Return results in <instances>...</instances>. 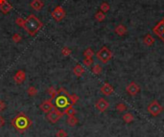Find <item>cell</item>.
Masks as SVG:
<instances>
[{"label": "cell", "instance_id": "obj_1", "mask_svg": "<svg viewBox=\"0 0 164 137\" xmlns=\"http://www.w3.org/2000/svg\"><path fill=\"white\" fill-rule=\"evenodd\" d=\"M42 27H43V23L41 21L39 20L35 14H30V16L24 20V24L22 28H24V30L26 31L31 37H34Z\"/></svg>", "mask_w": 164, "mask_h": 137}, {"label": "cell", "instance_id": "obj_2", "mask_svg": "<svg viewBox=\"0 0 164 137\" xmlns=\"http://www.w3.org/2000/svg\"><path fill=\"white\" fill-rule=\"evenodd\" d=\"M12 125L20 131H24L31 126V121L24 113H19L12 121Z\"/></svg>", "mask_w": 164, "mask_h": 137}, {"label": "cell", "instance_id": "obj_3", "mask_svg": "<svg viewBox=\"0 0 164 137\" xmlns=\"http://www.w3.org/2000/svg\"><path fill=\"white\" fill-rule=\"evenodd\" d=\"M58 94L56 96V100H55V104H56V107L58 109H65L67 106L70 104V101H69V93L67 92V90H65L64 88H60L59 90H57Z\"/></svg>", "mask_w": 164, "mask_h": 137}, {"label": "cell", "instance_id": "obj_4", "mask_svg": "<svg viewBox=\"0 0 164 137\" xmlns=\"http://www.w3.org/2000/svg\"><path fill=\"white\" fill-rule=\"evenodd\" d=\"M96 57L97 59L100 60L102 63H108L109 60H111L112 57V52L109 50L108 47H106V46H103L99 51L96 53Z\"/></svg>", "mask_w": 164, "mask_h": 137}, {"label": "cell", "instance_id": "obj_5", "mask_svg": "<svg viewBox=\"0 0 164 137\" xmlns=\"http://www.w3.org/2000/svg\"><path fill=\"white\" fill-rule=\"evenodd\" d=\"M63 116V111L60 110V109H58V107H54L52 110L47 113V120H48L50 123L55 124Z\"/></svg>", "mask_w": 164, "mask_h": 137}, {"label": "cell", "instance_id": "obj_6", "mask_svg": "<svg viewBox=\"0 0 164 137\" xmlns=\"http://www.w3.org/2000/svg\"><path fill=\"white\" fill-rule=\"evenodd\" d=\"M147 110L152 116H158V115H159L163 111V106L158 102V100H154L148 106Z\"/></svg>", "mask_w": 164, "mask_h": 137}, {"label": "cell", "instance_id": "obj_7", "mask_svg": "<svg viewBox=\"0 0 164 137\" xmlns=\"http://www.w3.org/2000/svg\"><path fill=\"white\" fill-rule=\"evenodd\" d=\"M65 11L63 10V7L61 6H57L56 9H55L52 13H51V16H52L53 18L58 21V22H60V21L63 20L64 17H65Z\"/></svg>", "mask_w": 164, "mask_h": 137}, {"label": "cell", "instance_id": "obj_8", "mask_svg": "<svg viewBox=\"0 0 164 137\" xmlns=\"http://www.w3.org/2000/svg\"><path fill=\"white\" fill-rule=\"evenodd\" d=\"M153 33L158 35V37L164 42V18L162 20H160L154 27V29H153Z\"/></svg>", "mask_w": 164, "mask_h": 137}, {"label": "cell", "instance_id": "obj_9", "mask_svg": "<svg viewBox=\"0 0 164 137\" xmlns=\"http://www.w3.org/2000/svg\"><path fill=\"white\" fill-rule=\"evenodd\" d=\"M126 91L128 92V94H129V95L134 97V96H136L138 93H139V91H140V86L138 85L136 82H130V84L127 85Z\"/></svg>", "mask_w": 164, "mask_h": 137}, {"label": "cell", "instance_id": "obj_10", "mask_svg": "<svg viewBox=\"0 0 164 137\" xmlns=\"http://www.w3.org/2000/svg\"><path fill=\"white\" fill-rule=\"evenodd\" d=\"M109 104L107 100H105L104 98L98 99V101L95 103V107L100 111V112H105L106 110L108 109Z\"/></svg>", "mask_w": 164, "mask_h": 137}, {"label": "cell", "instance_id": "obj_11", "mask_svg": "<svg viewBox=\"0 0 164 137\" xmlns=\"http://www.w3.org/2000/svg\"><path fill=\"white\" fill-rule=\"evenodd\" d=\"M54 104L52 102V99H49V100H46L44 102H42L41 104V106H39V109H41L44 113H48L49 111H51L54 109Z\"/></svg>", "mask_w": 164, "mask_h": 137}, {"label": "cell", "instance_id": "obj_12", "mask_svg": "<svg viewBox=\"0 0 164 137\" xmlns=\"http://www.w3.org/2000/svg\"><path fill=\"white\" fill-rule=\"evenodd\" d=\"M101 93L105 96H111L112 93L114 92V88L111 84L108 82H105V84L102 85V87L100 89Z\"/></svg>", "mask_w": 164, "mask_h": 137}, {"label": "cell", "instance_id": "obj_13", "mask_svg": "<svg viewBox=\"0 0 164 137\" xmlns=\"http://www.w3.org/2000/svg\"><path fill=\"white\" fill-rule=\"evenodd\" d=\"M25 79H26V74H25V72L23 70H18L16 73V75H14V81L16 82L17 84H20L25 81Z\"/></svg>", "mask_w": 164, "mask_h": 137}, {"label": "cell", "instance_id": "obj_14", "mask_svg": "<svg viewBox=\"0 0 164 137\" xmlns=\"http://www.w3.org/2000/svg\"><path fill=\"white\" fill-rule=\"evenodd\" d=\"M85 71H86L85 67L81 65V64H76L74 68H73V73H74L75 76H77V77H81V76H83V73H85Z\"/></svg>", "mask_w": 164, "mask_h": 137}, {"label": "cell", "instance_id": "obj_15", "mask_svg": "<svg viewBox=\"0 0 164 137\" xmlns=\"http://www.w3.org/2000/svg\"><path fill=\"white\" fill-rule=\"evenodd\" d=\"M43 6H44V4H43V2L41 0H33L31 2V7L35 11H38V12L42 10Z\"/></svg>", "mask_w": 164, "mask_h": 137}, {"label": "cell", "instance_id": "obj_16", "mask_svg": "<svg viewBox=\"0 0 164 137\" xmlns=\"http://www.w3.org/2000/svg\"><path fill=\"white\" fill-rule=\"evenodd\" d=\"M12 9H13L12 5H11L7 0L4 3H2V4L0 5V11H1L3 13H8L9 12L12 11Z\"/></svg>", "mask_w": 164, "mask_h": 137}, {"label": "cell", "instance_id": "obj_17", "mask_svg": "<svg viewBox=\"0 0 164 137\" xmlns=\"http://www.w3.org/2000/svg\"><path fill=\"white\" fill-rule=\"evenodd\" d=\"M63 114L67 115V116H75L76 114V109H74V106H73V104H69L64 109L63 111Z\"/></svg>", "mask_w": 164, "mask_h": 137}, {"label": "cell", "instance_id": "obj_18", "mask_svg": "<svg viewBox=\"0 0 164 137\" xmlns=\"http://www.w3.org/2000/svg\"><path fill=\"white\" fill-rule=\"evenodd\" d=\"M143 43L147 46H152L155 43V38L152 37V35L148 34L145 35V38H143Z\"/></svg>", "mask_w": 164, "mask_h": 137}, {"label": "cell", "instance_id": "obj_19", "mask_svg": "<svg viewBox=\"0 0 164 137\" xmlns=\"http://www.w3.org/2000/svg\"><path fill=\"white\" fill-rule=\"evenodd\" d=\"M114 31H115V33L117 34L118 35H125L127 34V28L124 26V25H122V24L116 26Z\"/></svg>", "mask_w": 164, "mask_h": 137}, {"label": "cell", "instance_id": "obj_20", "mask_svg": "<svg viewBox=\"0 0 164 137\" xmlns=\"http://www.w3.org/2000/svg\"><path fill=\"white\" fill-rule=\"evenodd\" d=\"M133 120H134V117H133V115L130 112H127V113H125L123 115V121L125 122V123H127V124L132 123Z\"/></svg>", "mask_w": 164, "mask_h": 137}, {"label": "cell", "instance_id": "obj_21", "mask_svg": "<svg viewBox=\"0 0 164 137\" xmlns=\"http://www.w3.org/2000/svg\"><path fill=\"white\" fill-rule=\"evenodd\" d=\"M67 125L70 126V127H75L76 125L79 123V120L75 116H69L67 118Z\"/></svg>", "mask_w": 164, "mask_h": 137}, {"label": "cell", "instance_id": "obj_22", "mask_svg": "<svg viewBox=\"0 0 164 137\" xmlns=\"http://www.w3.org/2000/svg\"><path fill=\"white\" fill-rule=\"evenodd\" d=\"M92 73L93 74H95V75H100L102 73V70H103V68H102V66L100 65V64H94L93 67H92Z\"/></svg>", "mask_w": 164, "mask_h": 137}, {"label": "cell", "instance_id": "obj_23", "mask_svg": "<svg viewBox=\"0 0 164 137\" xmlns=\"http://www.w3.org/2000/svg\"><path fill=\"white\" fill-rule=\"evenodd\" d=\"M95 18L97 21H99V22H102V21H104L106 18V16H105V13H103L102 11H99V12H97L95 13Z\"/></svg>", "mask_w": 164, "mask_h": 137}, {"label": "cell", "instance_id": "obj_24", "mask_svg": "<svg viewBox=\"0 0 164 137\" xmlns=\"http://www.w3.org/2000/svg\"><path fill=\"white\" fill-rule=\"evenodd\" d=\"M47 93H48V94L50 95L51 99H52V100H54V98H56V96H57V94H58L57 90L55 89V88L53 87V86H51V87L48 88V90H47Z\"/></svg>", "mask_w": 164, "mask_h": 137}, {"label": "cell", "instance_id": "obj_25", "mask_svg": "<svg viewBox=\"0 0 164 137\" xmlns=\"http://www.w3.org/2000/svg\"><path fill=\"white\" fill-rule=\"evenodd\" d=\"M83 65L89 67V66H91L93 64V59H92V57H85V59H83Z\"/></svg>", "mask_w": 164, "mask_h": 137}, {"label": "cell", "instance_id": "obj_26", "mask_svg": "<svg viewBox=\"0 0 164 137\" xmlns=\"http://www.w3.org/2000/svg\"><path fill=\"white\" fill-rule=\"evenodd\" d=\"M116 110L119 111V112H124V111L127 110V106L124 103H119L116 104Z\"/></svg>", "mask_w": 164, "mask_h": 137}, {"label": "cell", "instance_id": "obj_27", "mask_svg": "<svg viewBox=\"0 0 164 137\" xmlns=\"http://www.w3.org/2000/svg\"><path fill=\"white\" fill-rule=\"evenodd\" d=\"M100 9L103 13H107L109 11V9H111V6H109L107 2H103L100 6Z\"/></svg>", "mask_w": 164, "mask_h": 137}, {"label": "cell", "instance_id": "obj_28", "mask_svg": "<svg viewBox=\"0 0 164 137\" xmlns=\"http://www.w3.org/2000/svg\"><path fill=\"white\" fill-rule=\"evenodd\" d=\"M27 92H28V95L29 96H36V93H38V90H36V88L35 87V86H30V87L28 88L27 90Z\"/></svg>", "mask_w": 164, "mask_h": 137}, {"label": "cell", "instance_id": "obj_29", "mask_svg": "<svg viewBox=\"0 0 164 137\" xmlns=\"http://www.w3.org/2000/svg\"><path fill=\"white\" fill-rule=\"evenodd\" d=\"M79 96L77 94H71L69 95V101H70V104H74L78 102Z\"/></svg>", "mask_w": 164, "mask_h": 137}, {"label": "cell", "instance_id": "obj_30", "mask_svg": "<svg viewBox=\"0 0 164 137\" xmlns=\"http://www.w3.org/2000/svg\"><path fill=\"white\" fill-rule=\"evenodd\" d=\"M94 53L93 50L91 48H87L86 50H85V52H83V56L85 57H92L94 56Z\"/></svg>", "mask_w": 164, "mask_h": 137}, {"label": "cell", "instance_id": "obj_31", "mask_svg": "<svg viewBox=\"0 0 164 137\" xmlns=\"http://www.w3.org/2000/svg\"><path fill=\"white\" fill-rule=\"evenodd\" d=\"M61 54L64 56V57H67V56H70L71 54V49H69L66 46H64V47L61 49Z\"/></svg>", "mask_w": 164, "mask_h": 137}, {"label": "cell", "instance_id": "obj_32", "mask_svg": "<svg viewBox=\"0 0 164 137\" xmlns=\"http://www.w3.org/2000/svg\"><path fill=\"white\" fill-rule=\"evenodd\" d=\"M56 137H67V132L64 129H59L56 133Z\"/></svg>", "mask_w": 164, "mask_h": 137}, {"label": "cell", "instance_id": "obj_33", "mask_svg": "<svg viewBox=\"0 0 164 137\" xmlns=\"http://www.w3.org/2000/svg\"><path fill=\"white\" fill-rule=\"evenodd\" d=\"M21 39H22V38H21V35H20L19 34H14V35H13V41H14V42H16V43L20 42Z\"/></svg>", "mask_w": 164, "mask_h": 137}, {"label": "cell", "instance_id": "obj_34", "mask_svg": "<svg viewBox=\"0 0 164 137\" xmlns=\"http://www.w3.org/2000/svg\"><path fill=\"white\" fill-rule=\"evenodd\" d=\"M24 20L22 17H17V18L16 19V23L18 25V26H20V27H23V24H24Z\"/></svg>", "mask_w": 164, "mask_h": 137}, {"label": "cell", "instance_id": "obj_35", "mask_svg": "<svg viewBox=\"0 0 164 137\" xmlns=\"http://www.w3.org/2000/svg\"><path fill=\"white\" fill-rule=\"evenodd\" d=\"M6 109V104L4 101H2V100H0V112L1 111H3Z\"/></svg>", "mask_w": 164, "mask_h": 137}, {"label": "cell", "instance_id": "obj_36", "mask_svg": "<svg viewBox=\"0 0 164 137\" xmlns=\"http://www.w3.org/2000/svg\"><path fill=\"white\" fill-rule=\"evenodd\" d=\"M4 125H5V120H4V118H3L2 116H0V128L3 127Z\"/></svg>", "mask_w": 164, "mask_h": 137}, {"label": "cell", "instance_id": "obj_37", "mask_svg": "<svg viewBox=\"0 0 164 137\" xmlns=\"http://www.w3.org/2000/svg\"><path fill=\"white\" fill-rule=\"evenodd\" d=\"M5 1H6V0H0V5H1L2 3H4Z\"/></svg>", "mask_w": 164, "mask_h": 137}]
</instances>
